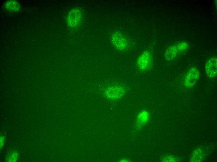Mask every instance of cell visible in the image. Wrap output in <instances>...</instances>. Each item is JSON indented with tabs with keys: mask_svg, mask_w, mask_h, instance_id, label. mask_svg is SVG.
Listing matches in <instances>:
<instances>
[{
	"mask_svg": "<svg viewBox=\"0 0 217 162\" xmlns=\"http://www.w3.org/2000/svg\"><path fill=\"white\" fill-rule=\"evenodd\" d=\"M217 58L213 57L208 59L205 66V71L208 76L210 78L215 77L217 75Z\"/></svg>",
	"mask_w": 217,
	"mask_h": 162,
	"instance_id": "cell-6",
	"label": "cell"
},
{
	"mask_svg": "<svg viewBox=\"0 0 217 162\" xmlns=\"http://www.w3.org/2000/svg\"><path fill=\"white\" fill-rule=\"evenodd\" d=\"M4 6L7 10L13 12H18L20 8L19 3L15 0L7 1L4 4Z\"/></svg>",
	"mask_w": 217,
	"mask_h": 162,
	"instance_id": "cell-8",
	"label": "cell"
},
{
	"mask_svg": "<svg viewBox=\"0 0 217 162\" xmlns=\"http://www.w3.org/2000/svg\"><path fill=\"white\" fill-rule=\"evenodd\" d=\"M125 93V89L119 84H112L107 87L104 91L105 96L111 100H116L121 98Z\"/></svg>",
	"mask_w": 217,
	"mask_h": 162,
	"instance_id": "cell-1",
	"label": "cell"
},
{
	"mask_svg": "<svg viewBox=\"0 0 217 162\" xmlns=\"http://www.w3.org/2000/svg\"><path fill=\"white\" fill-rule=\"evenodd\" d=\"M111 40L112 44L118 50L123 51L127 48L128 41L120 33L116 32L113 34L111 36Z\"/></svg>",
	"mask_w": 217,
	"mask_h": 162,
	"instance_id": "cell-5",
	"label": "cell"
},
{
	"mask_svg": "<svg viewBox=\"0 0 217 162\" xmlns=\"http://www.w3.org/2000/svg\"><path fill=\"white\" fill-rule=\"evenodd\" d=\"M152 57L151 53L148 51L143 52L138 57L137 64L140 71H145L149 70L152 66Z\"/></svg>",
	"mask_w": 217,
	"mask_h": 162,
	"instance_id": "cell-2",
	"label": "cell"
},
{
	"mask_svg": "<svg viewBox=\"0 0 217 162\" xmlns=\"http://www.w3.org/2000/svg\"><path fill=\"white\" fill-rule=\"evenodd\" d=\"M176 46L179 51H181L187 49L189 45L187 43L183 42L179 43Z\"/></svg>",
	"mask_w": 217,
	"mask_h": 162,
	"instance_id": "cell-10",
	"label": "cell"
},
{
	"mask_svg": "<svg viewBox=\"0 0 217 162\" xmlns=\"http://www.w3.org/2000/svg\"><path fill=\"white\" fill-rule=\"evenodd\" d=\"M4 136L1 135L0 136V148H1L4 146Z\"/></svg>",
	"mask_w": 217,
	"mask_h": 162,
	"instance_id": "cell-11",
	"label": "cell"
},
{
	"mask_svg": "<svg viewBox=\"0 0 217 162\" xmlns=\"http://www.w3.org/2000/svg\"><path fill=\"white\" fill-rule=\"evenodd\" d=\"M82 18V13L79 9L77 8L72 9L68 15L67 23L70 27H75L80 24Z\"/></svg>",
	"mask_w": 217,
	"mask_h": 162,
	"instance_id": "cell-3",
	"label": "cell"
},
{
	"mask_svg": "<svg viewBox=\"0 0 217 162\" xmlns=\"http://www.w3.org/2000/svg\"><path fill=\"white\" fill-rule=\"evenodd\" d=\"M198 69L195 67H192L187 72L184 78V84L186 87L190 88L194 86L197 82L199 77Z\"/></svg>",
	"mask_w": 217,
	"mask_h": 162,
	"instance_id": "cell-4",
	"label": "cell"
},
{
	"mask_svg": "<svg viewBox=\"0 0 217 162\" xmlns=\"http://www.w3.org/2000/svg\"><path fill=\"white\" fill-rule=\"evenodd\" d=\"M18 157V154L16 151H12L7 156V161L8 162H16Z\"/></svg>",
	"mask_w": 217,
	"mask_h": 162,
	"instance_id": "cell-9",
	"label": "cell"
},
{
	"mask_svg": "<svg viewBox=\"0 0 217 162\" xmlns=\"http://www.w3.org/2000/svg\"><path fill=\"white\" fill-rule=\"evenodd\" d=\"M179 51L176 45L171 46L165 51L164 57L168 60H172L177 56Z\"/></svg>",
	"mask_w": 217,
	"mask_h": 162,
	"instance_id": "cell-7",
	"label": "cell"
}]
</instances>
